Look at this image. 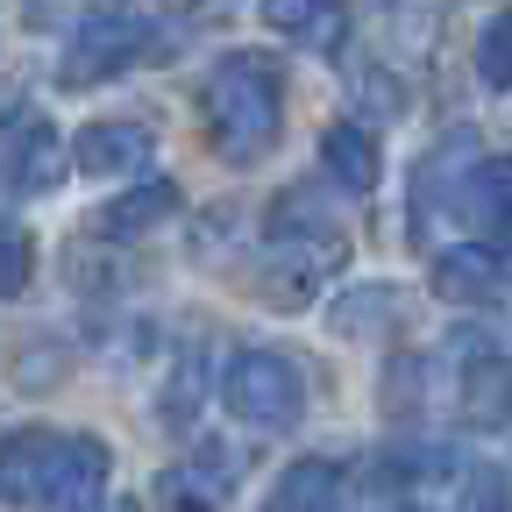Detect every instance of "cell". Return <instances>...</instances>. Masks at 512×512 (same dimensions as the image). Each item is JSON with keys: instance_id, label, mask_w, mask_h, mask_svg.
Here are the masks:
<instances>
[{"instance_id": "6", "label": "cell", "mask_w": 512, "mask_h": 512, "mask_svg": "<svg viewBox=\"0 0 512 512\" xmlns=\"http://www.w3.org/2000/svg\"><path fill=\"white\" fill-rule=\"evenodd\" d=\"M505 292H512V264L498 249L456 242V249L434 256V299H448V306H498Z\"/></svg>"}, {"instance_id": "13", "label": "cell", "mask_w": 512, "mask_h": 512, "mask_svg": "<svg viewBox=\"0 0 512 512\" xmlns=\"http://www.w3.org/2000/svg\"><path fill=\"white\" fill-rule=\"evenodd\" d=\"M320 157H328V178L349 185V192L377 185V136L356 128V121H328V128H320Z\"/></svg>"}, {"instance_id": "7", "label": "cell", "mask_w": 512, "mask_h": 512, "mask_svg": "<svg viewBox=\"0 0 512 512\" xmlns=\"http://www.w3.org/2000/svg\"><path fill=\"white\" fill-rule=\"evenodd\" d=\"M150 150H157L150 121H86L64 150V164H79L86 178H114V171H143Z\"/></svg>"}, {"instance_id": "1", "label": "cell", "mask_w": 512, "mask_h": 512, "mask_svg": "<svg viewBox=\"0 0 512 512\" xmlns=\"http://www.w3.org/2000/svg\"><path fill=\"white\" fill-rule=\"evenodd\" d=\"M114 456L100 434H43V427H22V434H0V498L8 505H72L86 512L107 484Z\"/></svg>"}, {"instance_id": "14", "label": "cell", "mask_w": 512, "mask_h": 512, "mask_svg": "<svg viewBox=\"0 0 512 512\" xmlns=\"http://www.w3.org/2000/svg\"><path fill=\"white\" fill-rule=\"evenodd\" d=\"M463 413H470L477 427H498V420H512V363L484 356V363L463 377Z\"/></svg>"}, {"instance_id": "2", "label": "cell", "mask_w": 512, "mask_h": 512, "mask_svg": "<svg viewBox=\"0 0 512 512\" xmlns=\"http://www.w3.org/2000/svg\"><path fill=\"white\" fill-rule=\"evenodd\" d=\"M200 114H207V143L228 157V164H256L271 157L278 128H285V86H278V64L264 50H235L207 72V93H200Z\"/></svg>"}, {"instance_id": "17", "label": "cell", "mask_w": 512, "mask_h": 512, "mask_svg": "<svg viewBox=\"0 0 512 512\" xmlns=\"http://www.w3.org/2000/svg\"><path fill=\"white\" fill-rule=\"evenodd\" d=\"M29 271H36V242H29V228L0 221V299H15V292L29 285Z\"/></svg>"}, {"instance_id": "9", "label": "cell", "mask_w": 512, "mask_h": 512, "mask_svg": "<svg viewBox=\"0 0 512 512\" xmlns=\"http://www.w3.org/2000/svg\"><path fill=\"white\" fill-rule=\"evenodd\" d=\"M235 456L228 448H200L192 463H178V470H164V505L171 512H221V498H228V484H235Z\"/></svg>"}, {"instance_id": "12", "label": "cell", "mask_w": 512, "mask_h": 512, "mask_svg": "<svg viewBox=\"0 0 512 512\" xmlns=\"http://www.w3.org/2000/svg\"><path fill=\"white\" fill-rule=\"evenodd\" d=\"M456 207H463V221H477V228H512V157L470 164L463 185H456Z\"/></svg>"}, {"instance_id": "10", "label": "cell", "mask_w": 512, "mask_h": 512, "mask_svg": "<svg viewBox=\"0 0 512 512\" xmlns=\"http://www.w3.org/2000/svg\"><path fill=\"white\" fill-rule=\"evenodd\" d=\"M164 214H178V185H171V178H143L136 192H121V200H107L93 228H100L107 242H136V235H150V228H157Z\"/></svg>"}, {"instance_id": "8", "label": "cell", "mask_w": 512, "mask_h": 512, "mask_svg": "<svg viewBox=\"0 0 512 512\" xmlns=\"http://www.w3.org/2000/svg\"><path fill=\"white\" fill-rule=\"evenodd\" d=\"M264 22L285 43H306L313 57H335L349 36V0H264Z\"/></svg>"}, {"instance_id": "15", "label": "cell", "mask_w": 512, "mask_h": 512, "mask_svg": "<svg viewBox=\"0 0 512 512\" xmlns=\"http://www.w3.org/2000/svg\"><path fill=\"white\" fill-rule=\"evenodd\" d=\"M399 292L392 285H363V292H349V299H335V335H384L377 320H399Z\"/></svg>"}, {"instance_id": "11", "label": "cell", "mask_w": 512, "mask_h": 512, "mask_svg": "<svg viewBox=\"0 0 512 512\" xmlns=\"http://www.w3.org/2000/svg\"><path fill=\"white\" fill-rule=\"evenodd\" d=\"M335 505H342V463L328 456H299L264 498V512H335Z\"/></svg>"}, {"instance_id": "18", "label": "cell", "mask_w": 512, "mask_h": 512, "mask_svg": "<svg viewBox=\"0 0 512 512\" xmlns=\"http://www.w3.org/2000/svg\"><path fill=\"white\" fill-rule=\"evenodd\" d=\"M477 491H484V498H477L470 512H505V498H498V477H477Z\"/></svg>"}, {"instance_id": "5", "label": "cell", "mask_w": 512, "mask_h": 512, "mask_svg": "<svg viewBox=\"0 0 512 512\" xmlns=\"http://www.w3.org/2000/svg\"><path fill=\"white\" fill-rule=\"evenodd\" d=\"M64 178V143L57 128L36 114V107H0V185L15 192H50Z\"/></svg>"}, {"instance_id": "3", "label": "cell", "mask_w": 512, "mask_h": 512, "mask_svg": "<svg viewBox=\"0 0 512 512\" xmlns=\"http://www.w3.org/2000/svg\"><path fill=\"white\" fill-rule=\"evenodd\" d=\"M221 399H228V413H235L242 427L278 434V427H292L299 406H306V377H299V363L278 356V349H242V356H228V370H221Z\"/></svg>"}, {"instance_id": "4", "label": "cell", "mask_w": 512, "mask_h": 512, "mask_svg": "<svg viewBox=\"0 0 512 512\" xmlns=\"http://www.w3.org/2000/svg\"><path fill=\"white\" fill-rule=\"evenodd\" d=\"M150 36L157 29L143 15H93V22H79L72 43H64V57H57V86H72V93L107 86L114 72H128V64L150 57Z\"/></svg>"}, {"instance_id": "16", "label": "cell", "mask_w": 512, "mask_h": 512, "mask_svg": "<svg viewBox=\"0 0 512 512\" xmlns=\"http://www.w3.org/2000/svg\"><path fill=\"white\" fill-rule=\"evenodd\" d=\"M477 79L491 93H512V8H498L477 36Z\"/></svg>"}]
</instances>
